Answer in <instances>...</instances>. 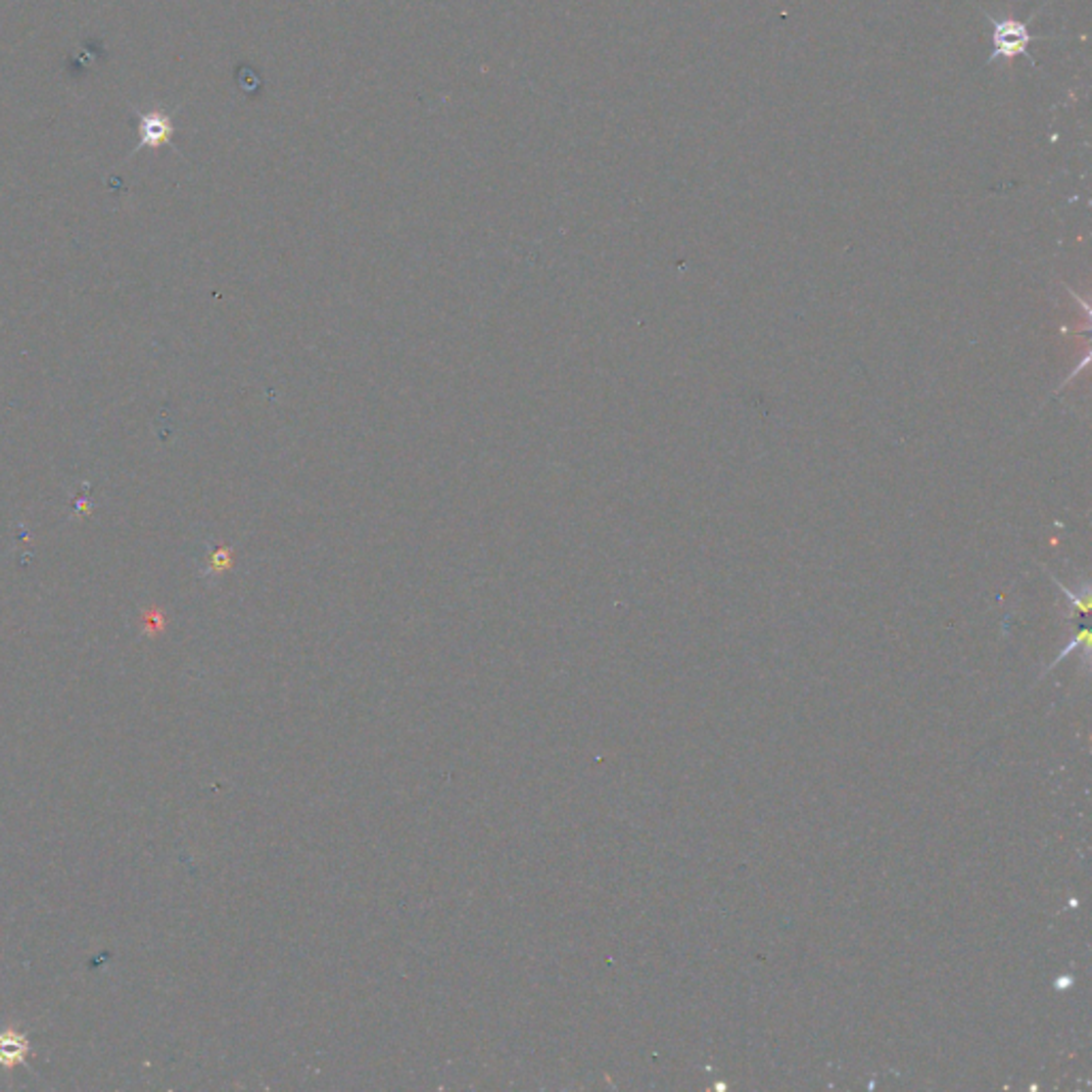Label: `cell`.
Wrapping results in <instances>:
<instances>
[{"mask_svg":"<svg viewBox=\"0 0 1092 1092\" xmlns=\"http://www.w3.org/2000/svg\"><path fill=\"white\" fill-rule=\"evenodd\" d=\"M32 1048L28 1037L14 1028H0V1067L14 1069L18 1065H26Z\"/></svg>","mask_w":1092,"mask_h":1092,"instance_id":"7a4b0ae2","label":"cell"},{"mask_svg":"<svg viewBox=\"0 0 1092 1092\" xmlns=\"http://www.w3.org/2000/svg\"><path fill=\"white\" fill-rule=\"evenodd\" d=\"M137 130H139V150L143 148L154 150V148L166 146V143L171 141L175 126L171 122L169 114H165L161 110H152L148 114H139Z\"/></svg>","mask_w":1092,"mask_h":1092,"instance_id":"6da1fadb","label":"cell"}]
</instances>
